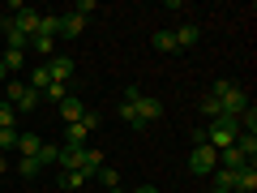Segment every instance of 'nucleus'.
I'll use <instances>...</instances> for the list:
<instances>
[{"label":"nucleus","mask_w":257,"mask_h":193,"mask_svg":"<svg viewBox=\"0 0 257 193\" xmlns=\"http://www.w3.org/2000/svg\"><path fill=\"white\" fill-rule=\"evenodd\" d=\"M124 99L133 103V112H138V125H142V129H146L150 120H159V116H163V103H159L155 94H142L138 86H128V90H124Z\"/></svg>","instance_id":"obj_1"},{"label":"nucleus","mask_w":257,"mask_h":193,"mask_svg":"<svg viewBox=\"0 0 257 193\" xmlns=\"http://www.w3.org/2000/svg\"><path fill=\"white\" fill-rule=\"evenodd\" d=\"M214 167H219V150H214L210 142H197V146L189 150V172L193 176H210Z\"/></svg>","instance_id":"obj_2"},{"label":"nucleus","mask_w":257,"mask_h":193,"mask_svg":"<svg viewBox=\"0 0 257 193\" xmlns=\"http://www.w3.org/2000/svg\"><path fill=\"white\" fill-rule=\"evenodd\" d=\"M236 138H240V125H236V120H214V125H206V142H210L214 150L236 146Z\"/></svg>","instance_id":"obj_3"},{"label":"nucleus","mask_w":257,"mask_h":193,"mask_svg":"<svg viewBox=\"0 0 257 193\" xmlns=\"http://www.w3.org/2000/svg\"><path fill=\"white\" fill-rule=\"evenodd\" d=\"M47 73H52V82L69 86V82L77 77V64H73V56H60V52H56L52 60H47Z\"/></svg>","instance_id":"obj_4"},{"label":"nucleus","mask_w":257,"mask_h":193,"mask_svg":"<svg viewBox=\"0 0 257 193\" xmlns=\"http://www.w3.org/2000/svg\"><path fill=\"white\" fill-rule=\"evenodd\" d=\"M39 18H43V13L26 5V9H18V13H13V26H18L26 39H35V35H39Z\"/></svg>","instance_id":"obj_5"},{"label":"nucleus","mask_w":257,"mask_h":193,"mask_svg":"<svg viewBox=\"0 0 257 193\" xmlns=\"http://www.w3.org/2000/svg\"><path fill=\"white\" fill-rule=\"evenodd\" d=\"M176 39V52H184V47H197V39H202V26H193V22H180V26L172 30Z\"/></svg>","instance_id":"obj_6"},{"label":"nucleus","mask_w":257,"mask_h":193,"mask_svg":"<svg viewBox=\"0 0 257 193\" xmlns=\"http://www.w3.org/2000/svg\"><path fill=\"white\" fill-rule=\"evenodd\" d=\"M0 69H5V77H18L22 69H26V52H13V47H5V52H0Z\"/></svg>","instance_id":"obj_7"},{"label":"nucleus","mask_w":257,"mask_h":193,"mask_svg":"<svg viewBox=\"0 0 257 193\" xmlns=\"http://www.w3.org/2000/svg\"><path fill=\"white\" fill-rule=\"evenodd\" d=\"M82 116H86V103L77 99V94H69V99L60 103V120H64V125H77Z\"/></svg>","instance_id":"obj_8"},{"label":"nucleus","mask_w":257,"mask_h":193,"mask_svg":"<svg viewBox=\"0 0 257 193\" xmlns=\"http://www.w3.org/2000/svg\"><path fill=\"white\" fill-rule=\"evenodd\" d=\"M86 30V18L82 13H60V39H77Z\"/></svg>","instance_id":"obj_9"},{"label":"nucleus","mask_w":257,"mask_h":193,"mask_svg":"<svg viewBox=\"0 0 257 193\" xmlns=\"http://www.w3.org/2000/svg\"><path fill=\"white\" fill-rule=\"evenodd\" d=\"M56 184L69 189V193H82L86 184H90V176H86V172H56Z\"/></svg>","instance_id":"obj_10"},{"label":"nucleus","mask_w":257,"mask_h":193,"mask_svg":"<svg viewBox=\"0 0 257 193\" xmlns=\"http://www.w3.org/2000/svg\"><path fill=\"white\" fill-rule=\"evenodd\" d=\"M39 150H43V138L39 133H18V155L22 159H35Z\"/></svg>","instance_id":"obj_11"},{"label":"nucleus","mask_w":257,"mask_h":193,"mask_svg":"<svg viewBox=\"0 0 257 193\" xmlns=\"http://www.w3.org/2000/svg\"><path fill=\"white\" fill-rule=\"evenodd\" d=\"M26 86H30L35 94H43L47 86H52V73H47V64H39V69H30V73H26Z\"/></svg>","instance_id":"obj_12"},{"label":"nucleus","mask_w":257,"mask_h":193,"mask_svg":"<svg viewBox=\"0 0 257 193\" xmlns=\"http://www.w3.org/2000/svg\"><path fill=\"white\" fill-rule=\"evenodd\" d=\"M86 138H90V129L77 120V125H64V146H86Z\"/></svg>","instance_id":"obj_13"},{"label":"nucleus","mask_w":257,"mask_h":193,"mask_svg":"<svg viewBox=\"0 0 257 193\" xmlns=\"http://www.w3.org/2000/svg\"><path fill=\"white\" fill-rule=\"evenodd\" d=\"M26 52H39V56H43V64H47V60L56 56V39H47V35H35V39H30V47H26Z\"/></svg>","instance_id":"obj_14"},{"label":"nucleus","mask_w":257,"mask_h":193,"mask_svg":"<svg viewBox=\"0 0 257 193\" xmlns=\"http://www.w3.org/2000/svg\"><path fill=\"white\" fill-rule=\"evenodd\" d=\"M210 189H223V193H231V189H236V172H227V167H214V172H210Z\"/></svg>","instance_id":"obj_15"},{"label":"nucleus","mask_w":257,"mask_h":193,"mask_svg":"<svg viewBox=\"0 0 257 193\" xmlns=\"http://www.w3.org/2000/svg\"><path fill=\"white\" fill-rule=\"evenodd\" d=\"M39 35L60 39V13H43V18H39Z\"/></svg>","instance_id":"obj_16"},{"label":"nucleus","mask_w":257,"mask_h":193,"mask_svg":"<svg viewBox=\"0 0 257 193\" xmlns=\"http://www.w3.org/2000/svg\"><path fill=\"white\" fill-rule=\"evenodd\" d=\"M150 47H155V52H176V39H172V30H155V35H150Z\"/></svg>","instance_id":"obj_17"},{"label":"nucleus","mask_w":257,"mask_h":193,"mask_svg":"<svg viewBox=\"0 0 257 193\" xmlns=\"http://www.w3.org/2000/svg\"><path fill=\"white\" fill-rule=\"evenodd\" d=\"M236 189H248V193H257V167H253V163L236 172Z\"/></svg>","instance_id":"obj_18"},{"label":"nucleus","mask_w":257,"mask_h":193,"mask_svg":"<svg viewBox=\"0 0 257 193\" xmlns=\"http://www.w3.org/2000/svg\"><path fill=\"white\" fill-rule=\"evenodd\" d=\"M99 167H103V150H90V146H86V163H82V172L94 180V176H99Z\"/></svg>","instance_id":"obj_19"},{"label":"nucleus","mask_w":257,"mask_h":193,"mask_svg":"<svg viewBox=\"0 0 257 193\" xmlns=\"http://www.w3.org/2000/svg\"><path fill=\"white\" fill-rule=\"evenodd\" d=\"M69 94H73V90H69V86H60V82H52V86H47V90H43V99H47V103H56V108H60V103L69 99Z\"/></svg>","instance_id":"obj_20"},{"label":"nucleus","mask_w":257,"mask_h":193,"mask_svg":"<svg viewBox=\"0 0 257 193\" xmlns=\"http://www.w3.org/2000/svg\"><path fill=\"white\" fill-rule=\"evenodd\" d=\"M18 176L35 180V176H43V163H39V159H18Z\"/></svg>","instance_id":"obj_21"},{"label":"nucleus","mask_w":257,"mask_h":193,"mask_svg":"<svg viewBox=\"0 0 257 193\" xmlns=\"http://www.w3.org/2000/svg\"><path fill=\"white\" fill-rule=\"evenodd\" d=\"M13 125H18V108L0 99V129H13Z\"/></svg>","instance_id":"obj_22"},{"label":"nucleus","mask_w":257,"mask_h":193,"mask_svg":"<svg viewBox=\"0 0 257 193\" xmlns=\"http://www.w3.org/2000/svg\"><path fill=\"white\" fill-rule=\"evenodd\" d=\"M116 116L124 120V125H133V129H142V125H138V112H133V103H128V99H120V108H116Z\"/></svg>","instance_id":"obj_23"},{"label":"nucleus","mask_w":257,"mask_h":193,"mask_svg":"<svg viewBox=\"0 0 257 193\" xmlns=\"http://www.w3.org/2000/svg\"><path fill=\"white\" fill-rule=\"evenodd\" d=\"M94 180H99V184H107V189H116V184H120V176H116V167H107V163H103Z\"/></svg>","instance_id":"obj_24"},{"label":"nucleus","mask_w":257,"mask_h":193,"mask_svg":"<svg viewBox=\"0 0 257 193\" xmlns=\"http://www.w3.org/2000/svg\"><path fill=\"white\" fill-rule=\"evenodd\" d=\"M0 150H18V129H0Z\"/></svg>","instance_id":"obj_25"},{"label":"nucleus","mask_w":257,"mask_h":193,"mask_svg":"<svg viewBox=\"0 0 257 193\" xmlns=\"http://www.w3.org/2000/svg\"><path fill=\"white\" fill-rule=\"evenodd\" d=\"M82 125H86V129H90V133H94V129L103 125V112H94V108H86V116H82Z\"/></svg>","instance_id":"obj_26"},{"label":"nucleus","mask_w":257,"mask_h":193,"mask_svg":"<svg viewBox=\"0 0 257 193\" xmlns=\"http://www.w3.org/2000/svg\"><path fill=\"white\" fill-rule=\"evenodd\" d=\"M133 193H159V189H155V184H138V189H133Z\"/></svg>","instance_id":"obj_27"},{"label":"nucleus","mask_w":257,"mask_h":193,"mask_svg":"<svg viewBox=\"0 0 257 193\" xmlns=\"http://www.w3.org/2000/svg\"><path fill=\"white\" fill-rule=\"evenodd\" d=\"M5 172H9V163H5V159H0V176H5Z\"/></svg>","instance_id":"obj_28"},{"label":"nucleus","mask_w":257,"mask_h":193,"mask_svg":"<svg viewBox=\"0 0 257 193\" xmlns=\"http://www.w3.org/2000/svg\"><path fill=\"white\" fill-rule=\"evenodd\" d=\"M0 86H5V69H0Z\"/></svg>","instance_id":"obj_29"},{"label":"nucleus","mask_w":257,"mask_h":193,"mask_svg":"<svg viewBox=\"0 0 257 193\" xmlns=\"http://www.w3.org/2000/svg\"><path fill=\"white\" fill-rule=\"evenodd\" d=\"M107 193H124V189H107Z\"/></svg>","instance_id":"obj_30"},{"label":"nucleus","mask_w":257,"mask_h":193,"mask_svg":"<svg viewBox=\"0 0 257 193\" xmlns=\"http://www.w3.org/2000/svg\"><path fill=\"white\" fill-rule=\"evenodd\" d=\"M231 193H248V189H231Z\"/></svg>","instance_id":"obj_31"},{"label":"nucleus","mask_w":257,"mask_h":193,"mask_svg":"<svg viewBox=\"0 0 257 193\" xmlns=\"http://www.w3.org/2000/svg\"><path fill=\"white\" fill-rule=\"evenodd\" d=\"M0 22H5V9H0Z\"/></svg>","instance_id":"obj_32"}]
</instances>
